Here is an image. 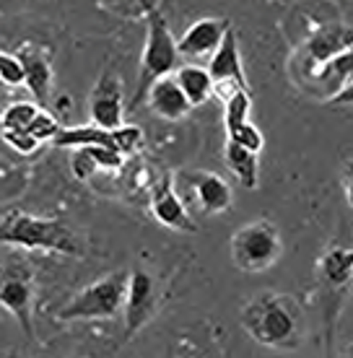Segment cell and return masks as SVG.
Returning a JSON list of instances; mask_svg holds the SVG:
<instances>
[{
  "label": "cell",
  "mask_w": 353,
  "mask_h": 358,
  "mask_svg": "<svg viewBox=\"0 0 353 358\" xmlns=\"http://www.w3.org/2000/svg\"><path fill=\"white\" fill-rule=\"evenodd\" d=\"M242 327L260 345L296 348L301 338V309L294 296L260 294L245 306Z\"/></svg>",
  "instance_id": "6da1fadb"
},
{
  "label": "cell",
  "mask_w": 353,
  "mask_h": 358,
  "mask_svg": "<svg viewBox=\"0 0 353 358\" xmlns=\"http://www.w3.org/2000/svg\"><path fill=\"white\" fill-rule=\"evenodd\" d=\"M0 244L21 250H45L57 255H81V242L71 226L57 218H39L24 210H8L0 218Z\"/></svg>",
  "instance_id": "7a4b0ae2"
},
{
  "label": "cell",
  "mask_w": 353,
  "mask_h": 358,
  "mask_svg": "<svg viewBox=\"0 0 353 358\" xmlns=\"http://www.w3.org/2000/svg\"><path fill=\"white\" fill-rule=\"evenodd\" d=\"M145 47L143 57H141V73H138V94L136 104H141L159 78L172 76L180 65V50H177V39L172 36V29L166 24V16L161 13V6L154 8L145 16Z\"/></svg>",
  "instance_id": "3957f363"
},
{
  "label": "cell",
  "mask_w": 353,
  "mask_h": 358,
  "mask_svg": "<svg viewBox=\"0 0 353 358\" xmlns=\"http://www.w3.org/2000/svg\"><path fill=\"white\" fill-rule=\"evenodd\" d=\"M127 280H130V273L117 270V273L91 283L57 312V320L73 322V320H112V317H117L120 309L125 306Z\"/></svg>",
  "instance_id": "277c9868"
},
{
  "label": "cell",
  "mask_w": 353,
  "mask_h": 358,
  "mask_svg": "<svg viewBox=\"0 0 353 358\" xmlns=\"http://www.w3.org/2000/svg\"><path fill=\"white\" fill-rule=\"evenodd\" d=\"M231 260L245 273H260L278 262L283 252L281 231L273 221H254L242 226L229 242Z\"/></svg>",
  "instance_id": "5b68a950"
},
{
  "label": "cell",
  "mask_w": 353,
  "mask_h": 358,
  "mask_svg": "<svg viewBox=\"0 0 353 358\" xmlns=\"http://www.w3.org/2000/svg\"><path fill=\"white\" fill-rule=\"evenodd\" d=\"M31 299H34V268L24 257H8L0 262V306H6L18 320L29 341H34L31 324Z\"/></svg>",
  "instance_id": "8992f818"
},
{
  "label": "cell",
  "mask_w": 353,
  "mask_h": 358,
  "mask_svg": "<svg viewBox=\"0 0 353 358\" xmlns=\"http://www.w3.org/2000/svg\"><path fill=\"white\" fill-rule=\"evenodd\" d=\"M156 312V286L151 273L143 268L130 270L127 280V296H125V335L133 338L141 327L151 322Z\"/></svg>",
  "instance_id": "52a82bcc"
},
{
  "label": "cell",
  "mask_w": 353,
  "mask_h": 358,
  "mask_svg": "<svg viewBox=\"0 0 353 358\" xmlns=\"http://www.w3.org/2000/svg\"><path fill=\"white\" fill-rule=\"evenodd\" d=\"M91 125L101 127V130H117L122 127V117H125V104H122V83L115 73H104L94 91H91L89 101Z\"/></svg>",
  "instance_id": "ba28073f"
},
{
  "label": "cell",
  "mask_w": 353,
  "mask_h": 358,
  "mask_svg": "<svg viewBox=\"0 0 353 358\" xmlns=\"http://www.w3.org/2000/svg\"><path fill=\"white\" fill-rule=\"evenodd\" d=\"M18 63H21V71H24V83L29 86V91L34 94V99L42 104L50 101V91H52V52L50 47L42 45H24L18 50Z\"/></svg>",
  "instance_id": "9c48e42d"
},
{
  "label": "cell",
  "mask_w": 353,
  "mask_h": 358,
  "mask_svg": "<svg viewBox=\"0 0 353 358\" xmlns=\"http://www.w3.org/2000/svg\"><path fill=\"white\" fill-rule=\"evenodd\" d=\"M151 213L161 226L174 229V231H195L198 226L190 218V210L185 208L182 197L174 189V179L169 174H164L156 182L154 192H151Z\"/></svg>",
  "instance_id": "30bf717a"
},
{
  "label": "cell",
  "mask_w": 353,
  "mask_h": 358,
  "mask_svg": "<svg viewBox=\"0 0 353 358\" xmlns=\"http://www.w3.org/2000/svg\"><path fill=\"white\" fill-rule=\"evenodd\" d=\"M231 21L229 18H200L195 21L185 34L177 39V50L180 57H213L216 50L221 47L224 36L229 34Z\"/></svg>",
  "instance_id": "8fae6325"
},
{
  "label": "cell",
  "mask_w": 353,
  "mask_h": 358,
  "mask_svg": "<svg viewBox=\"0 0 353 358\" xmlns=\"http://www.w3.org/2000/svg\"><path fill=\"white\" fill-rule=\"evenodd\" d=\"M353 50V29L343 27V24H336V27H325L319 29L317 34L312 36L304 47V71L317 73L322 65H327L333 57Z\"/></svg>",
  "instance_id": "7c38bea8"
},
{
  "label": "cell",
  "mask_w": 353,
  "mask_h": 358,
  "mask_svg": "<svg viewBox=\"0 0 353 358\" xmlns=\"http://www.w3.org/2000/svg\"><path fill=\"white\" fill-rule=\"evenodd\" d=\"M208 76L216 83H234L242 91L250 94V81L245 76V65H242V55H239V42H236L234 29H229V34L224 36L221 47L216 50V55L210 57V65L206 68Z\"/></svg>",
  "instance_id": "4fadbf2b"
},
{
  "label": "cell",
  "mask_w": 353,
  "mask_h": 358,
  "mask_svg": "<svg viewBox=\"0 0 353 358\" xmlns=\"http://www.w3.org/2000/svg\"><path fill=\"white\" fill-rule=\"evenodd\" d=\"M187 185L192 187V195L203 213L221 215L231 208V187L226 179H221L213 171H190Z\"/></svg>",
  "instance_id": "5bb4252c"
},
{
  "label": "cell",
  "mask_w": 353,
  "mask_h": 358,
  "mask_svg": "<svg viewBox=\"0 0 353 358\" xmlns=\"http://www.w3.org/2000/svg\"><path fill=\"white\" fill-rule=\"evenodd\" d=\"M145 101H148V109H151L156 117L169 120V122H177L182 117H187V112L192 109L190 101L185 99V94L180 91L177 81H174V76L159 78V81L148 89Z\"/></svg>",
  "instance_id": "9a60e30c"
},
{
  "label": "cell",
  "mask_w": 353,
  "mask_h": 358,
  "mask_svg": "<svg viewBox=\"0 0 353 358\" xmlns=\"http://www.w3.org/2000/svg\"><path fill=\"white\" fill-rule=\"evenodd\" d=\"M312 81H315V86H317L319 91H327L330 99L338 96V94L353 81V50L338 55V57H333L327 65H322V68L315 73ZM330 99H327V101H330Z\"/></svg>",
  "instance_id": "2e32d148"
},
{
  "label": "cell",
  "mask_w": 353,
  "mask_h": 358,
  "mask_svg": "<svg viewBox=\"0 0 353 358\" xmlns=\"http://www.w3.org/2000/svg\"><path fill=\"white\" fill-rule=\"evenodd\" d=\"M174 81L185 94V99L190 101V107H200V104H206L213 96V78L200 65H182V68H177Z\"/></svg>",
  "instance_id": "e0dca14e"
},
{
  "label": "cell",
  "mask_w": 353,
  "mask_h": 358,
  "mask_svg": "<svg viewBox=\"0 0 353 358\" xmlns=\"http://www.w3.org/2000/svg\"><path fill=\"white\" fill-rule=\"evenodd\" d=\"M224 164L229 166V171L236 177V182L245 189H254L257 182H260V164H257V156L245 148L234 145L231 141H226L224 145Z\"/></svg>",
  "instance_id": "ac0fdd59"
},
{
  "label": "cell",
  "mask_w": 353,
  "mask_h": 358,
  "mask_svg": "<svg viewBox=\"0 0 353 358\" xmlns=\"http://www.w3.org/2000/svg\"><path fill=\"white\" fill-rule=\"evenodd\" d=\"M319 273L330 286H345L353 278V250L333 247L319 262Z\"/></svg>",
  "instance_id": "d6986e66"
},
{
  "label": "cell",
  "mask_w": 353,
  "mask_h": 358,
  "mask_svg": "<svg viewBox=\"0 0 353 358\" xmlns=\"http://www.w3.org/2000/svg\"><path fill=\"white\" fill-rule=\"evenodd\" d=\"M42 112L39 104L34 101H13L8 109H3V130H29L34 122V117Z\"/></svg>",
  "instance_id": "ffe728a7"
},
{
  "label": "cell",
  "mask_w": 353,
  "mask_h": 358,
  "mask_svg": "<svg viewBox=\"0 0 353 358\" xmlns=\"http://www.w3.org/2000/svg\"><path fill=\"white\" fill-rule=\"evenodd\" d=\"M250 112H252V96L239 91L236 96H231L224 104V125H226V133L236 130L250 122Z\"/></svg>",
  "instance_id": "44dd1931"
},
{
  "label": "cell",
  "mask_w": 353,
  "mask_h": 358,
  "mask_svg": "<svg viewBox=\"0 0 353 358\" xmlns=\"http://www.w3.org/2000/svg\"><path fill=\"white\" fill-rule=\"evenodd\" d=\"M112 141H115L117 153H122V156L141 151L145 143L143 130L138 125H122V127H117V130H112Z\"/></svg>",
  "instance_id": "7402d4cb"
},
{
  "label": "cell",
  "mask_w": 353,
  "mask_h": 358,
  "mask_svg": "<svg viewBox=\"0 0 353 358\" xmlns=\"http://www.w3.org/2000/svg\"><path fill=\"white\" fill-rule=\"evenodd\" d=\"M226 141H231V143L239 145V148H245V151L254 153V156L263 151V145H265L263 133H260V130H257L252 122H247V125L236 127V130L226 133Z\"/></svg>",
  "instance_id": "603a6c76"
},
{
  "label": "cell",
  "mask_w": 353,
  "mask_h": 358,
  "mask_svg": "<svg viewBox=\"0 0 353 358\" xmlns=\"http://www.w3.org/2000/svg\"><path fill=\"white\" fill-rule=\"evenodd\" d=\"M27 133L31 135V138H36L39 143H42V141H55L57 135L63 133V125L57 122V117H52L50 112H47V109H42V112L34 117V122L29 125Z\"/></svg>",
  "instance_id": "cb8c5ba5"
},
{
  "label": "cell",
  "mask_w": 353,
  "mask_h": 358,
  "mask_svg": "<svg viewBox=\"0 0 353 358\" xmlns=\"http://www.w3.org/2000/svg\"><path fill=\"white\" fill-rule=\"evenodd\" d=\"M3 141H6L16 153H21V156H31V153H36V148L42 145L36 138H31L27 130H3Z\"/></svg>",
  "instance_id": "d4e9b609"
},
{
  "label": "cell",
  "mask_w": 353,
  "mask_h": 358,
  "mask_svg": "<svg viewBox=\"0 0 353 358\" xmlns=\"http://www.w3.org/2000/svg\"><path fill=\"white\" fill-rule=\"evenodd\" d=\"M0 81L6 86H21L24 83V71H21L16 55L0 52Z\"/></svg>",
  "instance_id": "484cf974"
},
{
  "label": "cell",
  "mask_w": 353,
  "mask_h": 358,
  "mask_svg": "<svg viewBox=\"0 0 353 358\" xmlns=\"http://www.w3.org/2000/svg\"><path fill=\"white\" fill-rule=\"evenodd\" d=\"M89 151V156L96 162V166L99 169H109V171H115L122 166V162H125V156L122 153H117L115 148H101V145H89L86 148Z\"/></svg>",
  "instance_id": "4316f807"
},
{
  "label": "cell",
  "mask_w": 353,
  "mask_h": 358,
  "mask_svg": "<svg viewBox=\"0 0 353 358\" xmlns=\"http://www.w3.org/2000/svg\"><path fill=\"white\" fill-rule=\"evenodd\" d=\"M161 3H101V8L107 10H117V13H122V16H148L154 8H159Z\"/></svg>",
  "instance_id": "83f0119b"
},
{
  "label": "cell",
  "mask_w": 353,
  "mask_h": 358,
  "mask_svg": "<svg viewBox=\"0 0 353 358\" xmlns=\"http://www.w3.org/2000/svg\"><path fill=\"white\" fill-rule=\"evenodd\" d=\"M71 169L78 179H89L94 171L99 169V166H96V162L89 156V151H86V148H78V151L73 153V159H71Z\"/></svg>",
  "instance_id": "f1b7e54d"
},
{
  "label": "cell",
  "mask_w": 353,
  "mask_h": 358,
  "mask_svg": "<svg viewBox=\"0 0 353 358\" xmlns=\"http://www.w3.org/2000/svg\"><path fill=\"white\" fill-rule=\"evenodd\" d=\"M343 187H345V200L353 208V162H348L343 166Z\"/></svg>",
  "instance_id": "f546056e"
},
{
  "label": "cell",
  "mask_w": 353,
  "mask_h": 358,
  "mask_svg": "<svg viewBox=\"0 0 353 358\" xmlns=\"http://www.w3.org/2000/svg\"><path fill=\"white\" fill-rule=\"evenodd\" d=\"M330 104H336V107H353V81L348 83L338 96L330 99Z\"/></svg>",
  "instance_id": "4dcf8cb0"
},
{
  "label": "cell",
  "mask_w": 353,
  "mask_h": 358,
  "mask_svg": "<svg viewBox=\"0 0 353 358\" xmlns=\"http://www.w3.org/2000/svg\"><path fill=\"white\" fill-rule=\"evenodd\" d=\"M0 133H3V115H0Z\"/></svg>",
  "instance_id": "1f68e13d"
}]
</instances>
